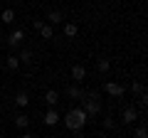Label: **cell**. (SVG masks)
<instances>
[{
  "instance_id": "ffe728a7",
  "label": "cell",
  "mask_w": 148,
  "mask_h": 138,
  "mask_svg": "<svg viewBox=\"0 0 148 138\" xmlns=\"http://www.w3.org/2000/svg\"><path fill=\"white\" fill-rule=\"evenodd\" d=\"M133 138H148V131H146V126H138L136 131H133Z\"/></svg>"
},
{
  "instance_id": "7c38bea8",
  "label": "cell",
  "mask_w": 148,
  "mask_h": 138,
  "mask_svg": "<svg viewBox=\"0 0 148 138\" xmlns=\"http://www.w3.org/2000/svg\"><path fill=\"white\" fill-rule=\"evenodd\" d=\"M27 104H30V94H27V91H17V94H15V106L25 109Z\"/></svg>"
},
{
  "instance_id": "9c48e42d",
  "label": "cell",
  "mask_w": 148,
  "mask_h": 138,
  "mask_svg": "<svg viewBox=\"0 0 148 138\" xmlns=\"http://www.w3.org/2000/svg\"><path fill=\"white\" fill-rule=\"evenodd\" d=\"M64 37H69V40H72V37H77V35H79V25H77V22H64Z\"/></svg>"
},
{
  "instance_id": "9a60e30c",
  "label": "cell",
  "mask_w": 148,
  "mask_h": 138,
  "mask_svg": "<svg viewBox=\"0 0 148 138\" xmlns=\"http://www.w3.org/2000/svg\"><path fill=\"white\" fill-rule=\"evenodd\" d=\"M17 59H20V64H32V49L30 47H22L20 54H17Z\"/></svg>"
},
{
  "instance_id": "5b68a950",
  "label": "cell",
  "mask_w": 148,
  "mask_h": 138,
  "mask_svg": "<svg viewBox=\"0 0 148 138\" xmlns=\"http://www.w3.org/2000/svg\"><path fill=\"white\" fill-rule=\"evenodd\" d=\"M42 121H45V126H57L59 121H62V116H59V111L57 109H47V111H45V116H42Z\"/></svg>"
},
{
  "instance_id": "7a4b0ae2",
  "label": "cell",
  "mask_w": 148,
  "mask_h": 138,
  "mask_svg": "<svg viewBox=\"0 0 148 138\" xmlns=\"http://www.w3.org/2000/svg\"><path fill=\"white\" fill-rule=\"evenodd\" d=\"M79 101H82V109H84L86 116H99V113H101V101H99V94H94V91H91V94H84Z\"/></svg>"
},
{
  "instance_id": "277c9868",
  "label": "cell",
  "mask_w": 148,
  "mask_h": 138,
  "mask_svg": "<svg viewBox=\"0 0 148 138\" xmlns=\"http://www.w3.org/2000/svg\"><path fill=\"white\" fill-rule=\"evenodd\" d=\"M104 91H106L109 96H114V99H121V96L126 94V86L119 84V81H106V84H104Z\"/></svg>"
},
{
  "instance_id": "30bf717a",
  "label": "cell",
  "mask_w": 148,
  "mask_h": 138,
  "mask_svg": "<svg viewBox=\"0 0 148 138\" xmlns=\"http://www.w3.org/2000/svg\"><path fill=\"white\" fill-rule=\"evenodd\" d=\"M84 94H86V91L82 89V86H77V81H74V84H72V86L67 89V96H69V99H77V101H79V99H82Z\"/></svg>"
},
{
  "instance_id": "8992f818",
  "label": "cell",
  "mask_w": 148,
  "mask_h": 138,
  "mask_svg": "<svg viewBox=\"0 0 148 138\" xmlns=\"http://www.w3.org/2000/svg\"><path fill=\"white\" fill-rule=\"evenodd\" d=\"M133 121H138V111H136L133 106H126V109L121 111V123H126V126H131Z\"/></svg>"
},
{
  "instance_id": "ba28073f",
  "label": "cell",
  "mask_w": 148,
  "mask_h": 138,
  "mask_svg": "<svg viewBox=\"0 0 148 138\" xmlns=\"http://www.w3.org/2000/svg\"><path fill=\"white\" fill-rule=\"evenodd\" d=\"M72 79L74 81H84L86 79V67L84 64H74L72 67Z\"/></svg>"
},
{
  "instance_id": "52a82bcc",
  "label": "cell",
  "mask_w": 148,
  "mask_h": 138,
  "mask_svg": "<svg viewBox=\"0 0 148 138\" xmlns=\"http://www.w3.org/2000/svg\"><path fill=\"white\" fill-rule=\"evenodd\" d=\"M45 104H47L49 109H57V104H59V91H54V89L45 91Z\"/></svg>"
},
{
  "instance_id": "6da1fadb",
  "label": "cell",
  "mask_w": 148,
  "mask_h": 138,
  "mask_svg": "<svg viewBox=\"0 0 148 138\" xmlns=\"http://www.w3.org/2000/svg\"><path fill=\"white\" fill-rule=\"evenodd\" d=\"M86 118H89V116L84 113V109H82V106H72V109L62 116V123H64L72 133H79L82 128L86 126Z\"/></svg>"
},
{
  "instance_id": "44dd1931",
  "label": "cell",
  "mask_w": 148,
  "mask_h": 138,
  "mask_svg": "<svg viewBox=\"0 0 148 138\" xmlns=\"http://www.w3.org/2000/svg\"><path fill=\"white\" fill-rule=\"evenodd\" d=\"M104 128L111 131V128H114V118H104Z\"/></svg>"
},
{
  "instance_id": "5bb4252c",
  "label": "cell",
  "mask_w": 148,
  "mask_h": 138,
  "mask_svg": "<svg viewBox=\"0 0 148 138\" xmlns=\"http://www.w3.org/2000/svg\"><path fill=\"white\" fill-rule=\"evenodd\" d=\"M27 126H30V116H27V113H17V116H15V128L25 131Z\"/></svg>"
},
{
  "instance_id": "2e32d148",
  "label": "cell",
  "mask_w": 148,
  "mask_h": 138,
  "mask_svg": "<svg viewBox=\"0 0 148 138\" xmlns=\"http://www.w3.org/2000/svg\"><path fill=\"white\" fill-rule=\"evenodd\" d=\"M0 20L5 22V25H12V22H15V10H12V8H5V10L0 12Z\"/></svg>"
},
{
  "instance_id": "e0dca14e",
  "label": "cell",
  "mask_w": 148,
  "mask_h": 138,
  "mask_svg": "<svg viewBox=\"0 0 148 138\" xmlns=\"http://www.w3.org/2000/svg\"><path fill=\"white\" fill-rule=\"evenodd\" d=\"M109 69H111V62H109L106 57H101L99 62H96V72H101V74H106Z\"/></svg>"
},
{
  "instance_id": "8fae6325",
  "label": "cell",
  "mask_w": 148,
  "mask_h": 138,
  "mask_svg": "<svg viewBox=\"0 0 148 138\" xmlns=\"http://www.w3.org/2000/svg\"><path fill=\"white\" fill-rule=\"evenodd\" d=\"M47 20H49V25H62L64 22V12L62 10H49Z\"/></svg>"
},
{
  "instance_id": "d6986e66",
  "label": "cell",
  "mask_w": 148,
  "mask_h": 138,
  "mask_svg": "<svg viewBox=\"0 0 148 138\" xmlns=\"http://www.w3.org/2000/svg\"><path fill=\"white\" fill-rule=\"evenodd\" d=\"M131 94H133V96L146 94V89H143V84H141V81H133V84H131Z\"/></svg>"
},
{
  "instance_id": "7402d4cb",
  "label": "cell",
  "mask_w": 148,
  "mask_h": 138,
  "mask_svg": "<svg viewBox=\"0 0 148 138\" xmlns=\"http://www.w3.org/2000/svg\"><path fill=\"white\" fill-rule=\"evenodd\" d=\"M42 25H45V20H32V27H35L37 32H40V27H42Z\"/></svg>"
},
{
  "instance_id": "ac0fdd59",
  "label": "cell",
  "mask_w": 148,
  "mask_h": 138,
  "mask_svg": "<svg viewBox=\"0 0 148 138\" xmlns=\"http://www.w3.org/2000/svg\"><path fill=\"white\" fill-rule=\"evenodd\" d=\"M5 64H8V69H10V72H17V69H20V59H17V54H10Z\"/></svg>"
},
{
  "instance_id": "4fadbf2b",
  "label": "cell",
  "mask_w": 148,
  "mask_h": 138,
  "mask_svg": "<svg viewBox=\"0 0 148 138\" xmlns=\"http://www.w3.org/2000/svg\"><path fill=\"white\" fill-rule=\"evenodd\" d=\"M40 37H42V40H52V37H54V25L45 22V25L40 27Z\"/></svg>"
},
{
  "instance_id": "603a6c76",
  "label": "cell",
  "mask_w": 148,
  "mask_h": 138,
  "mask_svg": "<svg viewBox=\"0 0 148 138\" xmlns=\"http://www.w3.org/2000/svg\"><path fill=\"white\" fill-rule=\"evenodd\" d=\"M20 138H37V136H32V133H27V131H25V133H22Z\"/></svg>"
},
{
  "instance_id": "3957f363",
  "label": "cell",
  "mask_w": 148,
  "mask_h": 138,
  "mask_svg": "<svg viewBox=\"0 0 148 138\" xmlns=\"http://www.w3.org/2000/svg\"><path fill=\"white\" fill-rule=\"evenodd\" d=\"M22 42H25V30H22V27H15V30L8 35V47H10V49L22 47Z\"/></svg>"
}]
</instances>
